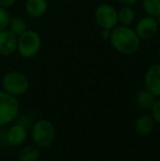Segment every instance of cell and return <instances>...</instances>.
<instances>
[{
  "mask_svg": "<svg viewBox=\"0 0 160 161\" xmlns=\"http://www.w3.org/2000/svg\"><path fill=\"white\" fill-rule=\"evenodd\" d=\"M141 38L130 25H116L111 30L110 42L113 48L120 54L130 55L138 51Z\"/></svg>",
  "mask_w": 160,
  "mask_h": 161,
  "instance_id": "1",
  "label": "cell"
},
{
  "mask_svg": "<svg viewBox=\"0 0 160 161\" xmlns=\"http://www.w3.org/2000/svg\"><path fill=\"white\" fill-rule=\"evenodd\" d=\"M1 88L13 97H20L26 93L30 88V81L28 77L21 71L12 70L3 75L1 79Z\"/></svg>",
  "mask_w": 160,
  "mask_h": 161,
  "instance_id": "2",
  "label": "cell"
},
{
  "mask_svg": "<svg viewBox=\"0 0 160 161\" xmlns=\"http://www.w3.org/2000/svg\"><path fill=\"white\" fill-rule=\"evenodd\" d=\"M55 127L48 119H39L34 123L31 130L32 140L40 149H47L55 140Z\"/></svg>",
  "mask_w": 160,
  "mask_h": 161,
  "instance_id": "3",
  "label": "cell"
},
{
  "mask_svg": "<svg viewBox=\"0 0 160 161\" xmlns=\"http://www.w3.org/2000/svg\"><path fill=\"white\" fill-rule=\"evenodd\" d=\"M42 47V40L36 31L26 30L18 36L17 52L23 58H33L40 53Z\"/></svg>",
  "mask_w": 160,
  "mask_h": 161,
  "instance_id": "4",
  "label": "cell"
},
{
  "mask_svg": "<svg viewBox=\"0 0 160 161\" xmlns=\"http://www.w3.org/2000/svg\"><path fill=\"white\" fill-rule=\"evenodd\" d=\"M20 105L17 97L0 90V126H6L12 123L18 117Z\"/></svg>",
  "mask_w": 160,
  "mask_h": 161,
  "instance_id": "5",
  "label": "cell"
},
{
  "mask_svg": "<svg viewBox=\"0 0 160 161\" xmlns=\"http://www.w3.org/2000/svg\"><path fill=\"white\" fill-rule=\"evenodd\" d=\"M94 20L101 29L112 30L118 25V10L112 4L101 3L94 10Z\"/></svg>",
  "mask_w": 160,
  "mask_h": 161,
  "instance_id": "6",
  "label": "cell"
},
{
  "mask_svg": "<svg viewBox=\"0 0 160 161\" xmlns=\"http://www.w3.org/2000/svg\"><path fill=\"white\" fill-rule=\"evenodd\" d=\"M134 30L141 40L148 41L156 36L159 30V25L156 18L147 15V17H144L141 20H138Z\"/></svg>",
  "mask_w": 160,
  "mask_h": 161,
  "instance_id": "7",
  "label": "cell"
},
{
  "mask_svg": "<svg viewBox=\"0 0 160 161\" xmlns=\"http://www.w3.org/2000/svg\"><path fill=\"white\" fill-rule=\"evenodd\" d=\"M144 85L148 91L160 97V63L150 66L144 76Z\"/></svg>",
  "mask_w": 160,
  "mask_h": 161,
  "instance_id": "8",
  "label": "cell"
},
{
  "mask_svg": "<svg viewBox=\"0 0 160 161\" xmlns=\"http://www.w3.org/2000/svg\"><path fill=\"white\" fill-rule=\"evenodd\" d=\"M6 139L8 144L12 147L22 146L28 139V129L20 123L13 124L7 130Z\"/></svg>",
  "mask_w": 160,
  "mask_h": 161,
  "instance_id": "9",
  "label": "cell"
},
{
  "mask_svg": "<svg viewBox=\"0 0 160 161\" xmlns=\"http://www.w3.org/2000/svg\"><path fill=\"white\" fill-rule=\"evenodd\" d=\"M17 41L18 36L8 29L0 31V56L8 57L13 55L17 52Z\"/></svg>",
  "mask_w": 160,
  "mask_h": 161,
  "instance_id": "10",
  "label": "cell"
},
{
  "mask_svg": "<svg viewBox=\"0 0 160 161\" xmlns=\"http://www.w3.org/2000/svg\"><path fill=\"white\" fill-rule=\"evenodd\" d=\"M155 124H156V122L154 121L152 115L144 113L141 116L137 117V119L135 121L134 127L138 135L145 137V136H149L154 131Z\"/></svg>",
  "mask_w": 160,
  "mask_h": 161,
  "instance_id": "11",
  "label": "cell"
},
{
  "mask_svg": "<svg viewBox=\"0 0 160 161\" xmlns=\"http://www.w3.org/2000/svg\"><path fill=\"white\" fill-rule=\"evenodd\" d=\"M48 9L47 0H26L25 11L32 18H42Z\"/></svg>",
  "mask_w": 160,
  "mask_h": 161,
  "instance_id": "12",
  "label": "cell"
},
{
  "mask_svg": "<svg viewBox=\"0 0 160 161\" xmlns=\"http://www.w3.org/2000/svg\"><path fill=\"white\" fill-rule=\"evenodd\" d=\"M156 99L157 97L154 96L152 92L148 91L145 88L144 90H141L137 93L136 97H135V103H136V105L141 111H150V108H152Z\"/></svg>",
  "mask_w": 160,
  "mask_h": 161,
  "instance_id": "13",
  "label": "cell"
},
{
  "mask_svg": "<svg viewBox=\"0 0 160 161\" xmlns=\"http://www.w3.org/2000/svg\"><path fill=\"white\" fill-rule=\"evenodd\" d=\"M41 149L35 145L23 146L19 151L18 159L19 161H37L40 159Z\"/></svg>",
  "mask_w": 160,
  "mask_h": 161,
  "instance_id": "14",
  "label": "cell"
},
{
  "mask_svg": "<svg viewBox=\"0 0 160 161\" xmlns=\"http://www.w3.org/2000/svg\"><path fill=\"white\" fill-rule=\"evenodd\" d=\"M135 11L130 6H122L118 10V21L121 25H130L135 21Z\"/></svg>",
  "mask_w": 160,
  "mask_h": 161,
  "instance_id": "15",
  "label": "cell"
},
{
  "mask_svg": "<svg viewBox=\"0 0 160 161\" xmlns=\"http://www.w3.org/2000/svg\"><path fill=\"white\" fill-rule=\"evenodd\" d=\"M8 29L10 32H12L15 36L21 35L23 32L28 30V24H26L25 20L22 19L20 17H11L10 22L8 24Z\"/></svg>",
  "mask_w": 160,
  "mask_h": 161,
  "instance_id": "16",
  "label": "cell"
},
{
  "mask_svg": "<svg viewBox=\"0 0 160 161\" xmlns=\"http://www.w3.org/2000/svg\"><path fill=\"white\" fill-rule=\"evenodd\" d=\"M143 8L148 15L158 17L160 14V0H143Z\"/></svg>",
  "mask_w": 160,
  "mask_h": 161,
  "instance_id": "17",
  "label": "cell"
},
{
  "mask_svg": "<svg viewBox=\"0 0 160 161\" xmlns=\"http://www.w3.org/2000/svg\"><path fill=\"white\" fill-rule=\"evenodd\" d=\"M10 19H11V15L9 13L8 9L0 6V31L8 28Z\"/></svg>",
  "mask_w": 160,
  "mask_h": 161,
  "instance_id": "18",
  "label": "cell"
},
{
  "mask_svg": "<svg viewBox=\"0 0 160 161\" xmlns=\"http://www.w3.org/2000/svg\"><path fill=\"white\" fill-rule=\"evenodd\" d=\"M150 115L157 124H160V97H157L152 108H150Z\"/></svg>",
  "mask_w": 160,
  "mask_h": 161,
  "instance_id": "19",
  "label": "cell"
},
{
  "mask_svg": "<svg viewBox=\"0 0 160 161\" xmlns=\"http://www.w3.org/2000/svg\"><path fill=\"white\" fill-rule=\"evenodd\" d=\"M15 2H17V0H0V6L8 9L10 7H12Z\"/></svg>",
  "mask_w": 160,
  "mask_h": 161,
  "instance_id": "20",
  "label": "cell"
},
{
  "mask_svg": "<svg viewBox=\"0 0 160 161\" xmlns=\"http://www.w3.org/2000/svg\"><path fill=\"white\" fill-rule=\"evenodd\" d=\"M118 1H119V3L122 4V6H130V7H132L133 4L137 3L139 0H118Z\"/></svg>",
  "mask_w": 160,
  "mask_h": 161,
  "instance_id": "21",
  "label": "cell"
},
{
  "mask_svg": "<svg viewBox=\"0 0 160 161\" xmlns=\"http://www.w3.org/2000/svg\"><path fill=\"white\" fill-rule=\"evenodd\" d=\"M101 35L104 40H110V36H111V30L109 29H102L101 31Z\"/></svg>",
  "mask_w": 160,
  "mask_h": 161,
  "instance_id": "22",
  "label": "cell"
},
{
  "mask_svg": "<svg viewBox=\"0 0 160 161\" xmlns=\"http://www.w3.org/2000/svg\"><path fill=\"white\" fill-rule=\"evenodd\" d=\"M157 19V22H158V25H159V29H160V14L158 15V17H156Z\"/></svg>",
  "mask_w": 160,
  "mask_h": 161,
  "instance_id": "23",
  "label": "cell"
},
{
  "mask_svg": "<svg viewBox=\"0 0 160 161\" xmlns=\"http://www.w3.org/2000/svg\"><path fill=\"white\" fill-rule=\"evenodd\" d=\"M158 58H159V60H160V51H159V54H158Z\"/></svg>",
  "mask_w": 160,
  "mask_h": 161,
  "instance_id": "24",
  "label": "cell"
},
{
  "mask_svg": "<svg viewBox=\"0 0 160 161\" xmlns=\"http://www.w3.org/2000/svg\"><path fill=\"white\" fill-rule=\"evenodd\" d=\"M60 1H69V0H60Z\"/></svg>",
  "mask_w": 160,
  "mask_h": 161,
  "instance_id": "25",
  "label": "cell"
}]
</instances>
